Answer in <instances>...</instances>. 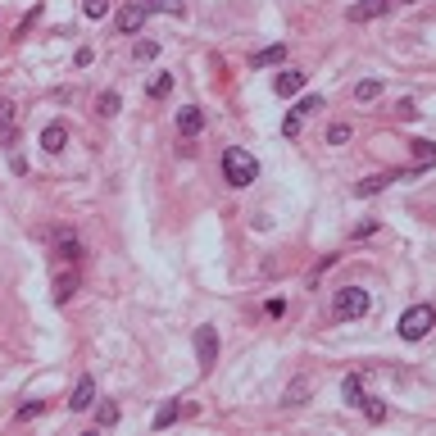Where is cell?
<instances>
[{"label":"cell","instance_id":"1","mask_svg":"<svg viewBox=\"0 0 436 436\" xmlns=\"http://www.w3.org/2000/svg\"><path fill=\"white\" fill-rule=\"evenodd\" d=\"M223 182L237 186V191L259 182V159H255L250 150H241V146H228V150H223Z\"/></svg>","mask_w":436,"mask_h":436},{"label":"cell","instance_id":"2","mask_svg":"<svg viewBox=\"0 0 436 436\" xmlns=\"http://www.w3.org/2000/svg\"><path fill=\"white\" fill-rule=\"evenodd\" d=\"M368 291H364V286H341L337 295H332V318H337V323H350V318H364L368 314Z\"/></svg>","mask_w":436,"mask_h":436},{"label":"cell","instance_id":"3","mask_svg":"<svg viewBox=\"0 0 436 436\" xmlns=\"http://www.w3.org/2000/svg\"><path fill=\"white\" fill-rule=\"evenodd\" d=\"M432 327H436V309L432 305H414V309H404V314H400L395 332H400L404 341H423Z\"/></svg>","mask_w":436,"mask_h":436},{"label":"cell","instance_id":"4","mask_svg":"<svg viewBox=\"0 0 436 436\" xmlns=\"http://www.w3.org/2000/svg\"><path fill=\"white\" fill-rule=\"evenodd\" d=\"M196 355H200V368H214V364H218V332H214V327H196Z\"/></svg>","mask_w":436,"mask_h":436},{"label":"cell","instance_id":"5","mask_svg":"<svg viewBox=\"0 0 436 436\" xmlns=\"http://www.w3.org/2000/svg\"><path fill=\"white\" fill-rule=\"evenodd\" d=\"M146 14H150V10H146V0H141V5H123L119 19H114V28H119L123 37H137V32H141V23H146Z\"/></svg>","mask_w":436,"mask_h":436},{"label":"cell","instance_id":"6","mask_svg":"<svg viewBox=\"0 0 436 436\" xmlns=\"http://www.w3.org/2000/svg\"><path fill=\"white\" fill-rule=\"evenodd\" d=\"M91 404H96V377H77L73 395H68V409L82 414V409H91Z\"/></svg>","mask_w":436,"mask_h":436},{"label":"cell","instance_id":"7","mask_svg":"<svg viewBox=\"0 0 436 436\" xmlns=\"http://www.w3.org/2000/svg\"><path fill=\"white\" fill-rule=\"evenodd\" d=\"M391 10V0H359V5H350V23H364V19H382V14Z\"/></svg>","mask_w":436,"mask_h":436},{"label":"cell","instance_id":"8","mask_svg":"<svg viewBox=\"0 0 436 436\" xmlns=\"http://www.w3.org/2000/svg\"><path fill=\"white\" fill-rule=\"evenodd\" d=\"M54 255L68 259V264H77V259H82V241H77L73 232H54Z\"/></svg>","mask_w":436,"mask_h":436},{"label":"cell","instance_id":"9","mask_svg":"<svg viewBox=\"0 0 436 436\" xmlns=\"http://www.w3.org/2000/svg\"><path fill=\"white\" fill-rule=\"evenodd\" d=\"M64 146H68V128H64V123H50V128L41 132V150L46 155H59Z\"/></svg>","mask_w":436,"mask_h":436},{"label":"cell","instance_id":"10","mask_svg":"<svg viewBox=\"0 0 436 436\" xmlns=\"http://www.w3.org/2000/svg\"><path fill=\"white\" fill-rule=\"evenodd\" d=\"M305 77H309V73H300V68H286V73H277L272 91H277V96H295V91L305 87Z\"/></svg>","mask_w":436,"mask_h":436},{"label":"cell","instance_id":"11","mask_svg":"<svg viewBox=\"0 0 436 436\" xmlns=\"http://www.w3.org/2000/svg\"><path fill=\"white\" fill-rule=\"evenodd\" d=\"M200 128H205V114H200L196 105H186L182 114H177V132H182V137H200Z\"/></svg>","mask_w":436,"mask_h":436},{"label":"cell","instance_id":"12","mask_svg":"<svg viewBox=\"0 0 436 436\" xmlns=\"http://www.w3.org/2000/svg\"><path fill=\"white\" fill-rule=\"evenodd\" d=\"M177 418H182V404H177V400H164V404H159V414H155V432L173 427Z\"/></svg>","mask_w":436,"mask_h":436},{"label":"cell","instance_id":"13","mask_svg":"<svg viewBox=\"0 0 436 436\" xmlns=\"http://www.w3.org/2000/svg\"><path fill=\"white\" fill-rule=\"evenodd\" d=\"M341 395H346L350 409H359V404H364V377H355V373H350V377L341 382Z\"/></svg>","mask_w":436,"mask_h":436},{"label":"cell","instance_id":"14","mask_svg":"<svg viewBox=\"0 0 436 436\" xmlns=\"http://www.w3.org/2000/svg\"><path fill=\"white\" fill-rule=\"evenodd\" d=\"M73 291H77V272H59V277H54V300H59V305H68V300H73Z\"/></svg>","mask_w":436,"mask_h":436},{"label":"cell","instance_id":"15","mask_svg":"<svg viewBox=\"0 0 436 436\" xmlns=\"http://www.w3.org/2000/svg\"><path fill=\"white\" fill-rule=\"evenodd\" d=\"M282 59H286V46L277 41V46H264V50L255 54L250 64H255V68H268V64H282Z\"/></svg>","mask_w":436,"mask_h":436},{"label":"cell","instance_id":"16","mask_svg":"<svg viewBox=\"0 0 436 436\" xmlns=\"http://www.w3.org/2000/svg\"><path fill=\"white\" fill-rule=\"evenodd\" d=\"M150 14H173V19H186V0H146Z\"/></svg>","mask_w":436,"mask_h":436},{"label":"cell","instance_id":"17","mask_svg":"<svg viewBox=\"0 0 436 436\" xmlns=\"http://www.w3.org/2000/svg\"><path fill=\"white\" fill-rule=\"evenodd\" d=\"M119 109H123L119 91H100V100H96V114H100V119H114Z\"/></svg>","mask_w":436,"mask_h":436},{"label":"cell","instance_id":"18","mask_svg":"<svg viewBox=\"0 0 436 436\" xmlns=\"http://www.w3.org/2000/svg\"><path fill=\"white\" fill-rule=\"evenodd\" d=\"M168 91H173V73H159V77L150 82V87H146V96H150V100H164Z\"/></svg>","mask_w":436,"mask_h":436},{"label":"cell","instance_id":"19","mask_svg":"<svg viewBox=\"0 0 436 436\" xmlns=\"http://www.w3.org/2000/svg\"><path fill=\"white\" fill-rule=\"evenodd\" d=\"M386 182H395V177H386V173H373V177H364V182H359V196H377V191H382Z\"/></svg>","mask_w":436,"mask_h":436},{"label":"cell","instance_id":"20","mask_svg":"<svg viewBox=\"0 0 436 436\" xmlns=\"http://www.w3.org/2000/svg\"><path fill=\"white\" fill-rule=\"evenodd\" d=\"M359 409H364V418H368V423H386V404H382V400H364Z\"/></svg>","mask_w":436,"mask_h":436},{"label":"cell","instance_id":"21","mask_svg":"<svg viewBox=\"0 0 436 436\" xmlns=\"http://www.w3.org/2000/svg\"><path fill=\"white\" fill-rule=\"evenodd\" d=\"M409 146H414V159L423 164V168H427V164H436V146L432 141H409Z\"/></svg>","mask_w":436,"mask_h":436},{"label":"cell","instance_id":"22","mask_svg":"<svg viewBox=\"0 0 436 436\" xmlns=\"http://www.w3.org/2000/svg\"><path fill=\"white\" fill-rule=\"evenodd\" d=\"M377 96H382V82H373V77L355 87V100H364V105H368V100H377Z\"/></svg>","mask_w":436,"mask_h":436},{"label":"cell","instance_id":"23","mask_svg":"<svg viewBox=\"0 0 436 436\" xmlns=\"http://www.w3.org/2000/svg\"><path fill=\"white\" fill-rule=\"evenodd\" d=\"M119 418H123V414H119V404H100V409H96V423H100V427H114Z\"/></svg>","mask_w":436,"mask_h":436},{"label":"cell","instance_id":"24","mask_svg":"<svg viewBox=\"0 0 436 436\" xmlns=\"http://www.w3.org/2000/svg\"><path fill=\"white\" fill-rule=\"evenodd\" d=\"M350 141V123H332L327 128V146H346Z\"/></svg>","mask_w":436,"mask_h":436},{"label":"cell","instance_id":"25","mask_svg":"<svg viewBox=\"0 0 436 436\" xmlns=\"http://www.w3.org/2000/svg\"><path fill=\"white\" fill-rule=\"evenodd\" d=\"M305 395H309V382H291V386H286V400H282V404H305Z\"/></svg>","mask_w":436,"mask_h":436},{"label":"cell","instance_id":"26","mask_svg":"<svg viewBox=\"0 0 436 436\" xmlns=\"http://www.w3.org/2000/svg\"><path fill=\"white\" fill-rule=\"evenodd\" d=\"M37 414H46V400H28V404H19V423H32Z\"/></svg>","mask_w":436,"mask_h":436},{"label":"cell","instance_id":"27","mask_svg":"<svg viewBox=\"0 0 436 436\" xmlns=\"http://www.w3.org/2000/svg\"><path fill=\"white\" fill-rule=\"evenodd\" d=\"M132 54H137V59H155V54H159V41H150V37H141V41L132 46Z\"/></svg>","mask_w":436,"mask_h":436},{"label":"cell","instance_id":"28","mask_svg":"<svg viewBox=\"0 0 436 436\" xmlns=\"http://www.w3.org/2000/svg\"><path fill=\"white\" fill-rule=\"evenodd\" d=\"M300 128H305V114H300V109L282 119V132H286V137H300Z\"/></svg>","mask_w":436,"mask_h":436},{"label":"cell","instance_id":"29","mask_svg":"<svg viewBox=\"0 0 436 436\" xmlns=\"http://www.w3.org/2000/svg\"><path fill=\"white\" fill-rule=\"evenodd\" d=\"M82 14H87V19H105V14H109V0H82Z\"/></svg>","mask_w":436,"mask_h":436},{"label":"cell","instance_id":"30","mask_svg":"<svg viewBox=\"0 0 436 436\" xmlns=\"http://www.w3.org/2000/svg\"><path fill=\"white\" fill-rule=\"evenodd\" d=\"M37 19H41V5H32V10L23 14V23H19V32H14V37H28V28H32Z\"/></svg>","mask_w":436,"mask_h":436},{"label":"cell","instance_id":"31","mask_svg":"<svg viewBox=\"0 0 436 436\" xmlns=\"http://www.w3.org/2000/svg\"><path fill=\"white\" fill-rule=\"evenodd\" d=\"M14 114H19V109H14L10 100H0V132H5V128H14Z\"/></svg>","mask_w":436,"mask_h":436},{"label":"cell","instance_id":"32","mask_svg":"<svg viewBox=\"0 0 436 436\" xmlns=\"http://www.w3.org/2000/svg\"><path fill=\"white\" fill-rule=\"evenodd\" d=\"M295 109H300V114H318V109H323V100H318V96H305Z\"/></svg>","mask_w":436,"mask_h":436},{"label":"cell","instance_id":"33","mask_svg":"<svg viewBox=\"0 0 436 436\" xmlns=\"http://www.w3.org/2000/svg\"><path fill=\"white\" fill-rule=\"evenodd\" d=\"M395 109H400V119H404V123H414V119H418V109H414V100H400V105H395Z\"/></svg>","mask_w":436,"mask_h":436},{"label":"cell","instance_id":"34","mask_svg":"<svg viewBox=\"0 0 436 436\" xmlns=\"http://www.w3.org/2000/svg\"><path fill=\"white\" fill-rule=\"evenodd\" d=\"M286 314V300H268V318H282Z\"/></svg>","mask_w":436,"mask_h":436}]
</instances>
